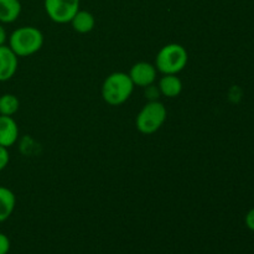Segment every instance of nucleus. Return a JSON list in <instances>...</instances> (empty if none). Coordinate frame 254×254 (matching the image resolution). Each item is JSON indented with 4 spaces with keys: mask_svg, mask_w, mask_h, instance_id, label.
I'll use <instances>...</instances> for the list:
<instances>
[{
    "mask_svg": "<svg viewBox=\"0 0 254 254\" xmlns=\"http://www.w3.org/2000/svg\"><path fill=\"white\" fill-rule=\"evenodd\" d=\"M134 83L126 72H113L102 84V98L109 106H121L130 98Z\"/></svg>",
    "mask_w": 254,
    "mask_h": 254,
    "instance_id": "f257e3e1",
    "label": "nucleus"
},
{
    "mask_svg": "<svg viewBox=\"0 0 254 254\" xmlns=\"http://www.w3.org/2000/svg\"><path fill=\"white\" fill-rule=\"evenodd\" d=\"M159 91L166 98H176L183 92V82L178 74H163L159 81Z\"/></svg>",
    "mask_w": 254,
    "mask_h": 254,
    "instance_id": "1a4fd4ad",
    "label": "nucleus"
},
{
    "mask_svg": "<svg viewBox=\"0 0 254 254\" xmlns=\"http://www.w3.org/2000/svg\"><path fill=\"white\" fill-rule=\"evenodd\" d=\"M128 74L130 77L131 82L134 83V86L145 88V87L151 86L155 82L158 69H156L155 64L141 61L133 64Z\"/></svg>",
    "mask_w": 254,
    "mask_h": 254,
    "instance_id": "423d86ee",
    "label": "nucleus"
},
{
    "mask_svg": "<svg viewBox=\"0 0 254 254\" xmlns=\"http://www.w3.org/2000/svg\"><path fill=\"white\" fill-rule=\"evenodd\" d=\"M19 138V127L12 117L0 116V145L9 149Z\"/></svg>",
    "mask_w": 254,
    "mask_h": 254,
    "instance_id": "6e6552de",
    "label": "nucleus"
},
{
    "mask_svg": "<svg viewBox=\"0 0 254 254\" xmlns=\"http://www.w3.org/2000/svg\"><path fill=\"white\" fill-rule=\"evenodd\" d=\"M10 251V240L6 235L0 232V254H7Z\"/></svg>",
    "mask_w": 254,
    "mask_h": 254,
    "instance_id": "2eb2a0df",
    "label": "nucleus"
},
{
    "mask_svg": "<svg viewBox=\"0 0 254 254\" xmlns=\"http://www.w3.org/2000/svg\"><path fill=\"white\" fill-rule=\"evenodd\" d=\"M10 161V154L7 148L0 145V171L4 170Z\"/></svg>",
    "mask_w": 254,
    "mask_h": 254,
    "instance_id": "4468645a",
    "label": "nucleus"
},
{
    "mask_svg": "<svg viewBox=\"0 0 254 254\" xmlns=\"http://www.w3.org/2000/svg\"><path fill=\"white\" fill-rule=\"evenodd\" d=\"M19 66V57L7 45L0 46V82H6L14 77Z\"/></svg>",
    "mask_w": 254,
    "mask_h": 254,
    "instance_id": "0eeeda50",
    "label": "nucleus"
},
{
    "mask_svg": "<svg viewBox=\"0 0 254 254\" xmlns=\"http://www.w3.org/2000/svg\"><path fill=\"white\" fill-rule=\"evenodd\" d=\"M246 226L250 228L251 231H254V208L251 211H248V213L246 215Z\"/></svg>",
    "mask_w": 254,
    "mask_h": 254,
    "instance_id": "dca6fc26",
    "label": "nucleus"
},
{
    "mask_svg": "<svg viewBox=\"0 0 254 254\" xmlns=\"http://www.w3.org/2000/svg\"><path fill=\"white\" fill-rule=\"evenodd\" d=\"M168 117L165 106L159 101H151L143 106L135 118V127L141 134L150 135L164 126Z\"/></svg>",
    "mask_w": 254,
    "mask_h": 254,
    "instance_id": "20e7f679",
    "label": "nucleus"
},
{
    "mask_svg": "<svg viewBox=\"0 0 254 254\" xmlns=\"http://www.w3.org/2000/svg\"><path fill=\"white\" fill-rule=\"evenodd\" d=\"M9 45L17 57H29L41 50L44 35L37 27L21 26L10 34Z\"/></svg>",
    "mask_w": 254,
    "mask_h": 254,
    "instance_id": "f03ea898",
    "label": "nucleus"
},
{
    "mask_svg": "<svg viewBox=\"0 0 254 254\" xmlns=\"http://www.w3.org/2000/svg\"><path fill=\"white\" fill-rule=\"evenodd\" d=\"M16 206V197L10 189L0 186V223L12 215Z\"/></svg>",
    "mask_w": 254,
    "mask_h": 254,
    "instance_id": "f8f14e48",
    "label": "nucleus"
},
{
    "mask_svg": "<svg viewBox=\"0 0 254 254\" xmlns=\"http://www.w3.org/2000/svg\"><path fill=\"white\" fill-rule=\"evenodd\" d=\"M6 40H7L6 31H5L4 26H2V25L0 24V46H2V45H5V42H6Z\"/></svg>",
    "mask_w": 254,
    "mask_h": 254,
    "instance_id": "f3484780",
    "label": "nucleus"
},
{
    "mask_svg": "<svg viewBox=\"0 0 254 254\" xmlns=\"http://www.w3.org/2000/svg\"><path fill=\"white\" fill-rule=\"evenodd\" d=\"M73 30L78 34H88L96 26V19L93 14L87 10H78L72 20L69 21Z\"/></svg>",
    "mask_w": 254,
    "mask_h": 254,
    "instance_id": "9d476101",
    "label": "nucleus"
},
{
    "mask_svg": "<svg viewBox=\"0 0 254 254\" xmlns=\"http://www.w3.org/2000/svg\"><path fill=\"white\" fill-rule=\"evenodd\" d=\"M81 0H45L47 16L56 24H67L79 10Z\"/></svg>",
    "mask_w": 254,
    "mask_h": 254,
    "instance_id": "39448f33",
    "label": "nucleus"
},
{
    "mask_svg": "<svg viewBox=\"0 0 254 254\" xmlns=\"http://www.w3.org/2000/svg\"><path fill=\"white\" fill-rule=\"evenodd\" d=\"M21 14L20 0H0V24H11Z\"/></svg>",
    "mask_w": 254,
    "mask_h": 254,
    "instance_id": "9b49d317",
    "label": "nucleus"
},
{
    "mask_svg": "<svg viewBox=\"0 0 254 254\" xmlns=\"http://www.w3.org/2000/svg\"><path fill=\"white\" fill-rule=\"evenodd\" d=\"M189 62V54L180 44H168L159 50L155 67L163 74H178Z\"/></svg>",
    "mask_w": 254,
    "mask_h": 254,
    "instance_id": "7ed1b4c3",
    "label": "nucleus"
},
{
    "mask_svg": "<svg viewBox=\"0 0 254 254\" xmlns=\"http://www.w3.org/2000/svg\"><path fill=\"white\" fill-rule=\"evenodd\" d=\"M20 108V102L15 94L5 93L0 96V116L12 117Z\"/></svg>",
    "mask_w": 254,
    "mask_h": 254,
    "instance_id": "ddd939ff",
    "label": "nucleus"
}]
</instances>
